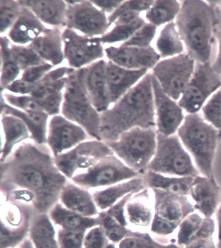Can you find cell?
<instances>
[{"instance_id": "1", "label": "cell", "mask_w": 221, "mask_h": 248, "mask_svg": "<svg viewBox=\"0 0 221 248\" xmlns=\"http://www.w3.org/2000/svg\"><path fill=\"white\" fill-rule=\"evenodd\" d=\"M68 181L47 145L32 140L23 142L1 163V199L32 205L36 214L49 213Z\"/></svg>"}, {"instance_id": "2", "label": "cell", "mask_w": 221, "mask_h": 248, "mask_svg": "<svg viewBox=\"0 0 221 248\" xmlns=\"http://www.w3.org/2000/svg\"><path fill=\"white\" fill-rule=\"evenodd\" d=\"M136 127L156 128L151 73L101 113L100 137L106 143L116 141L124 132Z\"/></svg>"}, {"instance_id": "3", "label": "cell", "mask_w": 221, "mask_h": 248, "mask_svg": "<svg viewBox=\"0 0 221 248\" xmlns=\"http://www.w3.org/2000/svg\"><path fill=\"white\" fill-rule=\"evenodd\" d=\"M181 3L175 24L186 53L198 63L209 62L219 24L216 7L209 1L186 0Z\"/></svg>"}, {"instance_id": "4", "label": "cell", "mask_w": 221, "mask_h": 248, "mask_svg": "<svg viewBox=\"0 0 221 248\" xmlns=\"http://www.w3.org/2000/svg\"><path fill=\"white\" fill-rule=\"evenodd\" d=\"M219 134L220 131L199 113L186 115L178 130V137L203 176H213V163L220 140Z\"/></svg>"}, {"instance_id": "5", "label": "cell", "mask_w": 221, "mask_h": 248, "mask_svg": "<svg viewBox=\"0 0 221 248\" xmlns=\"http://www.w3.org/2000/svg\"><path fill=\"white\" fill-rule=\"evenodd\" d=\"M84 79V68L75 70L69 75L61 114L81 126L91 139L101 140V113L92 104Z\"/></svg>"}, {"instance_id": "6", "label": "cell", "mask_w": 221, "mask_h": 248, "mask_svg": "<svg viewBox=\"0 0 221 248\" xmlns=\"http://www.w3.org/2000/svg\"><path fill=\"white\" fill-rule=\"evenodd\" d=\"M157 135L156 128L136 127L124 132L116 141L107 144L121 160L143 176L155 156Z\"/></svg>"}, {"instance_id": "7", "label": "cell", "mask_w": 221, "mask_h": 248, "mask_svg": "<svg viewBox=\"0 0 221 248\" xmlns=\"http://www.w3.org/2000/svg\"><path fill=\"white\" fill-rule=\"evenodd\" d=\"M155 199V214L150 232L159 241H169L167 238L177 231L178 227L195 207L189 197H184L153 189Z\"/></svg>"}, {"instance_id": "8", "label": "cell", "mask_w": 221, "mask_h": 248, "mask_svg": "<svg viewBox=\"0 0 221 248\" xmlns=\"http://www.w3.org/2000/svg\"><path fill=\"white\" fill-rule=\"evenodd\" d=\"M147 170L170 176L200 175L191 155L177 135L165 136L158 134L157 151Z\"/></svg>"}, {"instance_id": "9", "label": "cell", "mask_w": 221, "mask_h": 248, "mask_svg": "<svg viewBox=\"0 0 221 248\" xmlns=\"http://www.w3.org/2000/svg\"><path fill=\"white\" fill-rule=\"evenodd\" d=\"M196 61L187 53L161 59L152 70L161 89L174 101H179L195 72Z\"/></svg>"}, {"instance_id": "10", "label": "cell", "mask_w": 221, "mask_h": 248, "mask_svg": "<svg viewBox=\"0 0 221 248\" xmlns=\"http://www.w3.org/2000/svg\"><path fill=\"white\" fill-rule=\"evenodd\" d=\"M141 176L114 154L108 155L85 172L71 179L73 183L89 191L103 189Z\"/></svg>"}, {"instance_id": "11", "label": "cell", "mask_w": 221, "mask_h": 248, "mask_svg": "<svg viewBox=\"0 0 221 248\" xmlns=\"http://www.w3.org/2000/svg\"><path fill=\"white\" fill-rule=\"evenodd\" d=\"M36 214L32 205L1 199V248H16L29 236Z\"/></svg>"}, {"instance_id": "12", "label": "cell", "mask_w": 221, "mask_h": 248, "mask_svg": "<svg viewBox=\"0 0 221 248\" xmlns=\"http://www.w3.org/2000/svg\"><path fill=\"white\" fill-rule=\"evenodd\" d=\"M220 88L221 74L217 72L209 62L198 63L178 103L188 114L198 113Z\"/></svg>"}, {"instance_id": "13", "label": "cell", "mask_w": 221, "mask_h": 248, "mask_svg": "<svg viewBox=\"0 0 221 248\" xmlns=\"http://www.w3.org/2000/svg\"><path fill=\"white\" fill-rule=\"evenodd\" d=\"M112 154L114 153L105 142L91 139L54 158L61 172L70 180L76 175L85 172Z\"/></svg>"}, {"instance_id": "14", "label": "cell", "mask_w": 221, "mask_h": 248, "mask_svg": "<svg viewBox=\"0 0 221 248\" xmlns=\"http://www.w3.org/2000/svg\"><path fill=\"white\" fill-rule=\"evenodd\" d=\"M64 55L67 66L78 70L105 59L101 37L90 38L69 28L63 29Z\"/></svg>"}, {"instance_id": "15", "label": "cell", "mask_w": 221, "mask_h": 248, "mask_svg": "<svg viewBox=\"0 0 221 248\" xmlns=\"http://www.w3.org/2000/svg\"><path fill=\"white\" fill-rule=\"evenodd\" d=\"M66 28L90 38L101 37L110 29L109 17L92 1H66Z\"/></svg>"}, {"instance_id": "16", "label": "cell", "mask_w": 221, "mask_h": 248, "mask_svg": "<svg viewBox=\"0 0 221 248\" xmlns=\"http://www.w3.org/2000/svg\"><path fill=\"white\" fill-rule=\"evenodd\" d=\"M75 70L68 66L57 67L34 84L30 95L50 117L61 114L67 78Z\"/></svg>"}, {"instance_id": "17", "label": "cell", "mask_w": 221, "mask_h": 248, "mask_svg": "<svg viewBox=\"0 0 221 248\" xmlns=\"http://www.w3.org/2000/svg\"><path fill=\"white\" fill-rule=\"evenodd\" d=\"M91 140L87 132L76 123L61 114L50 117L47 145L54 157Z\"/></svg>"}, {"instance_id": "18", "label": "cell", "mask_w": 221, "mask_h": 248, "mask_svg": "<svg viewBox=\"0 0 221 248\" xmlns=\"http://www.w3.org/2000/svg\"><path fill=\"white\" fill-rule=\"evenodd\" d=\"M153 86L157 133L165 136L175 135L185 118L184 110L178 102L163 92L153 76Z\"/></svg>"}, {"instance_id": "19", "label": "cell", "mask_w": 221, "mask_h": 248, "mask_svg": "<svg viewBox=\"0 0 221 248\" xmlns=\"http://www.w3.org/2000/svg\"><path fill=\"white\" fill-rule=\"evenodd\" d=\"M107 61L130 70H153L161 57L153 47L140 48L122 45L105 47Z\"/></svg>"}, {"instance_id": "20", "label": "cell", "mask_w": 221, "mask_h": 248, "mask_svg": "<svg viewBox=\"0 0 221 248\" xmlns=\"http://www.w3.org/2000/svg\"><path fill=\"white\" fill-rule=\"evenodd\" d=\"M155 214L153 189L145 187L132 194L126 206L127 228L132 232H150Z\"/></svg>"}, {"instance_id": "21", "label": "cell", "mask_w": 221, "mask_h": 248, "mask_svg": "<svg viewBox=\"0 0 221 248\" xmlns=\"http://www.w3.org/2000/svg\"><path fill=\"white\" fill-rule=\"evenodd\" d=\"M189 197L196 211L205 218H213L221 202V189L213 176L200 174L194 178Z\"/></svg>"}, {"instance_id": "22", "label": "cell", "mask_w": 221, "mask_h": 248, "mask_svg": "<svg viewBox=\"0 0 221 248\" xmlns=\"http://www.w3.org/2000/svg\"><path fill=\"white\" fill-rule=\"evenodd\" d=\"M107 61L101 60L84 68V85L92 104L100 113L110 107L106 76Z\"/></svg>"}, {"instance_id": "23", "label": "cell", "mask_w": 221, "mask_h": 248, "mask_svg": "<svg viewBox=\"0 0 221 248\" xmlns=\"http://www.w3.org/2000/svg\"><path fill=\"white\" fill-rule=\"evenodd\" d=\"M149 73L147 70H130L107 61L106 76L111 105L116 103Z\"/></svg>"}, {"instance_id": "24", "label": "cell", "mask_w": 221, "mask_h": 248, "mask_svg": "<svg viewBox=\"0 0 221 248\" xmlns=\"http://www.w3.org/2000/svg\"><path fill=\"white\" fill-rule=\"evenodd\" d=\"M63 31V29L59 28H47L30 44L45 62L55 68L61 66L65 61Z\"/></svg>"}, {"instance_id": "25", "label": "cell", "mask_w": 221, "mask_h": 248, "mask_svg": "<svg viewBox=\"0 0 221 248\" xmlns=\"http://www.w3.org/2000/svg\"><path fill=\"white\" fill-rule=\"evenodd\" d=\"M21 5L30 9L36 18L48 28H66L68 5L66 1L24 0Z\"/></svg>"}, {"instance_id": "26", "label": "cell", "mask_w": 221, "mask_h": 248, "mask_svg": "<svg viewBox=\"0 0 221 248\" xmlns=\"http://www.w3.org/2000/svg\"><path fill=\"white\" fill-rule=\"evenodd\" d=\"M59 202L69 210L86 217H96L100 211L92 192L69 180L61 192Z\"/></svg>"}, {"instance_id": "27", "label": "cell", "mask_w": 221, "mask_h": 248, "mask_svg": "<svg viewBox=\"0 0 221 248\" xmlns=\"http://www.w3.org/2000/svg\"><path fill=\"white\" fill-rule=\"evenodd\" d=\"M143 177L138 176L103 189L92 192L96 206L100 212L107 211L130 194L138 193L145 188Z\"/></svg>"}, {"instance_id": "28", "label": "cell", "mask_w": 221, "mask_h": 248, "mask_svg": "<svg viewBox=\"0 0 221 248\" xmlns=\"http://www.w3.org/2000/svg\"><path fill=\"white\" fill-rule=\"evenodd\" d=\"M47 28L36 18L30 9L23 6L20 16L7 32V36L13 44L30 45Z\"/></svg>"}, {"instance_id": "29", "label": "cell", "mask_w": 221, "mask_h": 248, "mask_svg": "<svg viewBox=\"0 0 221 248\" xmlns=\"http://www.w3.org/2000/svg\"><path fill=\"white\" fill-rule=\"evenodd\" d=\"M1 118L2 128L1 163H2L19 145L32 140L30 130L20 118L3 113H1Z\"/></svg>"}, {"instance_id": "30", "label": "cell", "mask_w": 221, "mask_h": 248, "mask_svg": "<svg viewBox=\"0 0 221 248\" xmlns=\"http://www.w3.org/2000/svg\"><path fill=\"white\" fill-rule=\"evenodd\" d=\"M1 113L14 115L26 124L31 134V140L38 145H47L49 115L45 111L25 112L11 107L1 99Z\"/></svg>"}, {"instance_id": "31", "label": "cell", "mask_w": 221, "mask_h": 248, "mask_svg": "<svg viewBox=\"0 0 221 248\" xmlns=\"http://www.w3.org/2000/svg\"><path fill=\"white\" fill-rule=\"evenodd\" d=\"M49 217L56 228L70 231H84L87 232L94 227L99 226L98 217H86L69 210L57 203L50 210Z\"/></svg>"}, {"instance_id": "32", "label": "cell", "mask_w": 221, "mask_h": 248, "mask_svg": "<svg viewBox=\"0 0 221 248\" xmlns=\"http://www.w3.org/2000/svg\"><path fill=\"white\" fill-rule=\"evenodd\" d=\"M142 177L146 187L163 190L184 197H189L195 178L166 176L150 170H147Z\"/></svg>"}, {"instance_id": "33", "label": "cell", "mask_w": 221, "mask_h": 248, "mask_svg": "<svg viewBox=\"0 0 221 248\" xmlns=\"http://www.w3.org/2000/svg\"><path fill=\"white\" fill-rule=\"evenodd\" d=\"M28 237L34 248H59L57 228L47 213L34 215Z\"/></svg>"}, {"instance_id": "34", "label": "cell", "mask_w": 221, "mask_h": 248, "mask_svg": "<svg viewBox=\"0 0 221 248\" xmlns=\"http://www.w3.org/2000/svg\"><path fill=\"white\" fill-rule=\"evenodd\" d=\"M156 48L161 59H169L185 53V46L182 41L175 22L165 25L159 32Z\"/></svg>"}, {"instance_id": "35", "label": "cell", "mask_w": 221, "mask_h": 248, "mask_svg": "<svg viewBox=\"0 0 221 248\" xmlns=\"http://www.w3.org/2000/svg\"><path fill=\"white\" fill-rule=\"evenodd\" d=\"M181 6V1L176 0L155 1L153 6L145 13V20L157 28L165 26L176 20Z\"/></svg>"}, {"instance_id": "36", "label": "cell", "mask_w": 221, "mask_h": 248, "mask_svg": "<svg viewBox=\"0 0 221 248\" xmlns=\"http://www.w3.org/2000/svg\"><path fill=\"white\" fill-rule=\"evenodd\" d=\"M10 40L7 35L1 36V90H4L15 80L20 78L22 71L9 55Z\"/></svg>"}, {"instance_id": "37", "label": "cell", "mask_w": 221, "mask_h": 248, "mask_svg": "<svg viewBox=\"0 0 221 248\" xmlns=\"http://www.w3.org/2000/svg\"><path fill=\"white\" fill-rule=\"evenodd\" d=\"M146 22L142 18L132 24L127 25H113L110 29L101 37L103 45L115 46L127 42Z\"/></svg>"}, {"instance_id": "38", "label": "cell", "mask_w": 221, "mask_h": 248, "mask_svg": "<svg viewBox=\"0 0 221 248\" xmlns=\"http://www.w3.org/2000/svg\"><path fill=\"white\" fill-rule=\"evenodd\" d=\"M217 224L213 218H205L199 232L186 244L184 248H217L215 240Z\"/></svg>"}, {"instance_id": "39", "label": "cell", "mask_w": 221, "mask_h": 248, "mask_svg": "<svg viewBox=\"0 0 221 248\" xmlns=\"http://www.w3.org/2000/svg\"><path fill=\"white\" fill-rule=\"evenodd\" d=\"M8 49L11 59L20 67L22 72L31 67L45 63L30 45H17L10 41Z\"/></svg>"}, {"instance_id": "40", "label": "cell", "mask_w": 221, "mask_h": 248, "mask_svg": "<svg viewBox=\"0 0 221 248\" xmlns=\"http://www.w3.org/2000/svg\"><path fill=\"white\" fill-rule=\"evenodd\" d=\"M97 217L99 220V226L103 229L108 239L111 243L118 245L122 240L132 233V231L121 224L106 211H101Z\"/></svg>"}, {"instance_id": "41", "label": "cell", "mask_w": 221, "mask_h": 248, "mask_svg": "<svg viewBox=\"0 0 221 248\" xmlns=\"http://www.w3.org/2000/svg\"><path fill=\"white\" fill-rule=\"evenodd\" d=\"M205 217L195 211L187 217L180 224L176 232L175 242L178 245L184 248L190 239L201 229Z\"/></svg>"}, {"instance_id": "42", "label": "cell", "mask_w": 221, "mask_h": 248, "mask_svg": "<svg viewBox=\"0 0 221 248\" xmlns=\"http://www.w3.org/2000/svg\"><path fill=\"white\" fill-rule=\"evenodd\" d=\"M23 6L20 1L14 0L0 1V32L7 34L22 13Z\"/></svg>"}, {"instance_id": "43", "label": "cell", "mask_w": 221, "mask_h": 248, "mask_svg": "<svg viewBox=\"0 0 221 248\" xmlns=\"http://www.w3.org/2000/svg\"><path fill=\"white\" fill-rule=\"evenodd\" d=\"M1 99L5 103L25 112H39L44 111L37 102L31 95H19L1 91Z\"/></svg>"}, {"instance_id": "44", "label": "cell", "mask_w": 221, "mask_h": 248, "mask_svg": "<svg viewBox=\"0 0 221 248\" xmlns=\"http://www.w3.org/2000/svg\"><path fill=\"white\" fill-rule=\"evenodd\" d=\"M201 110L203 118L221 132V88L211 96Z\"/></svg>"}, {"instance_id": "45", "label": "cell", "mask_w": 221, "mask_h": 248, "mask_svg": "<svg viewBox=\"0 0 221 248\" xmlns=\"http://www.w3.org/2000/svg\"><path fill=\"white\" fill-rule=\"evenodd\" d=\"M157 26L146 22L127 42L121 45L140 48L151 47L152 42L157 35Z\"/></svg>"}, {"instance_id": "46", "label": "cell", "mask_w": 221, "mask_h": 248, "mask_svg": "<svg viewBox=\"0 0 221 248\" xmlns=\"http://www.w3.org/2000/svg\"><path fill=\"white\" fill-rule=\"evenodd\" d=\"M117 246L118 248H156L155 238L149 232H132Z\"/></svg>"}, {"instance_id": "47", "label": "cell", "mask_w": 221, "mask_h": 248, "mask_svg": "<svg viewBox=\"0 0 221 248\" xmlns=\"http://www.w3.org/2000/svg\"><path fill=\"white\" fill-rule=\"evenodd\" d=\"M57 228L59 248H83L84 231H70Z\"/></svg>"}, {"instance_id": "48", "label": "cell", "mask_w": 221, "mask_h": 248, "mask_svg": "<svg viewBox=\"0 0 221 248\" xmlns=\"http://www.w3.org/2000/svg\"><path fill=\"white\" fill-rule=\"evenodd\" d=\"M110 243L101 226L94 227L84 236L83 248H107Z\"/></svg>"}, {"instance_id": "49", "label": "cell", "mask_w": 221, "mask_h": 248, "mask_svg": "<svg viewBox=\"0 0 221 248\" xmlns=\"http://www.w3.org/2000/svg\"><path fill=\"white\" fill-rule=\"evenodd\" d=\"M55 67L49 63L45 62L44 64L31 67L22 72L20 78L31 84H35L39 82L51 72Z\"/></svg>"}, {"instance_id": "50", "label": "cell", "mask_w": 221, "mask_h": 248, "mask_svg": "<svg viewBox=\"0 0 221 248\" xmlns=\"http://www.w3.org/2000/svg\"><path fill=\"white\" fill-rule=\"evenodd\" d=\"M132 194L134 193L126 196L124 199L118 202L116 204L111 207L110 208L107 209V211H105L108 214L114 217L118 222H120L124 226H126V228H127V222H126V203H127Z\"/></svg>"}, {"instance_id": "51", "label": "cell", "mask_w": 221, "mask_h": 248, "mask_svg": "<svg viewBox=\"0 0 221 248\" xmlns=\"http://www.w3.org/2000/svg\"><path fill=\"white\" fill-rule=\"evenodd\" d=\"M33 86L34 84L29 83L21 78H18L2 91L8 92L15 95H30Z\"/></svg>"}, {"instance_id": "52", "label": "cell", "mask_w": 221, "mask_h": 248, "mask_svg": "<svg viewBox=\"0 0 221 248\" xmlns=\"http://www.w3.org/2000/svg\"><path fill=\"white\" fill-rule=\"evenodd\" d=\"M155 1L153 0H143V1H124L119 7L121 9H130L140 13L147 12L152 6Z\"/></svg>"}, {"instance_id": "53", "label": "cell", "mask_w": 221, "mask_h": 248, "mask_svg": "<svg viewBox=\"0 0 221 248\" xmlns=\"http://www.w3.org/2000/svg\"><path fill=\"white\" fill-rule=\"evenodd\" d=\"M124 1H92L97 8L107 15H110L122 4Z\"/></svg>"}, {"instance_id": "54", "label": "cell", "mask_w": 221, "mask_h": 248, "mask_svg": "<svg viewBox=\"0 0 221 248\" xmlns=\"http://www.w3.org/2000/svg\"><path fill=\"white\" fill-rule=\"evenodd\" d=\"M217 39L218 43V51L212 67L217 72L221 74V31L217 34Z\"/></svg>"}, {"instance_id": "55", "label": "cell", "mask_w": 221, "mask_h": 248, "mask_svg": "<svg viewBox=\"0 0 221 248\" xmlns=\"http://www.w3.org/2000/svg\"><path fill=\"white\" fill-rule=\"evenodd\" d=\"M155 240L156 248H184L178 245L174 239L169 240V241H159L156 240L155 238Z\"/></svg>"}, {"instance_id": "56", "label": "cell", "mask_w": 221, "mask_h": 248, "mask_svg": "<svg viewBox=\"0 0 221 248\" xmlns=\"http://www.w3.org/2000/svg\"><path fill=\"white\" fill-rule=\"evenodd\" d=\"M215 216H216L217 240L218 241H221V202L215 213Z\"/></svg>"}, {"instance_id": "57", "label": "cell", "mask_w": 221, "mask_h": 248, "mask_svg": "<svg viewBox=\"0 0 221 248\" xmlns=\"http://www.w3.org/2000/svg\"><path fill=\"white\" fill-rule=\"evenodd\" d=\"M18 248H34L33 244L32 242V240H30V238L28 237L26 238L22 242V244H20V246H18Z\"/></svg>"}, {"instance_id": "58", "label": "cell", "mask_w": 221, "mask_h": 248, "mask_svg": "<svg viewBox=\"0 0 221 248\" xmlns=\"http://www.w3.org/2000/svg\"><path fill=\"white\" fill-rule=\"evenodd\" d=\"M107 248H118V246L116 245V244L110 243L109 245H108Z\"/></svg>"}, {"instance_id": "59", "label": "cell", "mask_w": 221, "mask_h": 248, "mask_svg": "<svg viewBox=\"0 0 221 248\" xmlns=\"http://www.w3.org/2000/svg\"><path fill=\"white\" fill-rule=\"evenodd\" d=\"M217 248H221V241L218 242V244H217Z\"/></svg>"}, {"instance_id": "60", "label": "cell", "mask_w": 221, "mask_h": 248, "mask_svg": "<svg viewBox=\"0 0 221 248\" xmlns=\"http://www.w3.org/2000/svg\"><path fill=\"white\" fill-rule=\"evenodd\" d=\"M219 136H220V139L221 138V132H220V134H219Z\"/></svg>"}]
</instances>
